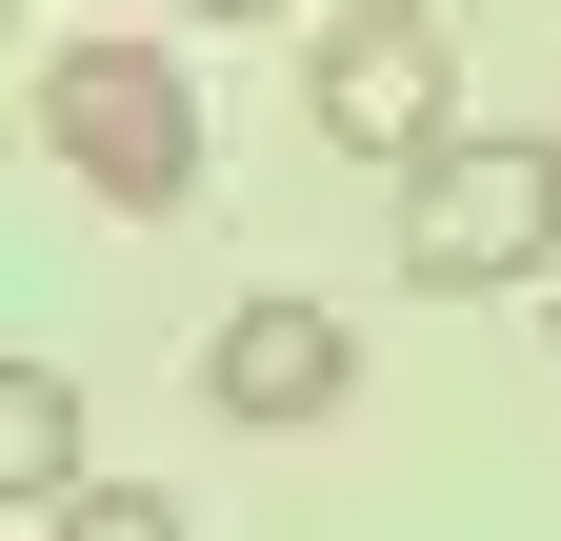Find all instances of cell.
Wrapping results in <instances>:
<instances>
[{"label":"cell","mask_w":561,"mask_h":541,"mask_svg":"<svg viewBox=\"0 0 561 541\" xmlns=\"http://www.w3.org/2000/svg\"><path fill=\"white\" fill-rule=\"evenodd\" d=\"M201 401H221L241 441H321L341 401H362V342H341V301H301V281L221 301V342H201Z\"/></svg>","instance_id":"obj_4"},{"label":"cell","mask_w":561,"mask_h":541,"mask_svg":"<svg viewBox=\"0 0 561 541\" xmlns=\"http://www.w3.org/2000/svg\"><path fill=\"white\" fill-rule=\"evenodd\" d=\"M541 321H561V261H541Z\"/></svg>","instance_id":"obj_7"},{"label":"cell","mask_w":561,"mask_h":541,"mask_svg":"<svg viewBox=\"0 0 561 541\" xmlns=\"http://www.w3.org/2000/svg\"><path fill=\"white\" fill-rule=\"evenodd\" d=\"M301 101H321V141L341 161H442L461 141V81H442V0H341L321 21V60H301Z\"/></svg>","instance_id":"obj_3"},{"label":"cell","mask_w":561,"mask_h":541,"mask_svg":"<svg viewBox=\"0 0 561 541\" xmlns=\"http://www.w3.org/2000/svg\"><path fill=\"white\" fill-rule=\"evenodd\" d=\"M541 261H561V141H442V161H401V281L421 301L541 281Z\"/></svg>","instance_id":"obj_2"},{"label":"cell","mask_w":561,"mask_h":541,"mask_svg":"<svg viewBox=\"0 0 561 541\" xmlns=\"http://www.w3.org/2000/svg\"><path fill=\"white\" fill-rule=\"evenodd\" d=\"M0 502H21V521L81 502V381H60V361H0Z\"/></svg>","instance_id":"obj_5"},{"label":"cell","mask_w":561,"mask_h":541,"mask_svg":"<svg viewBox=\"0 0 561 541\" xmlns=\"http://www.w3.org/2000/svg\"><path fill=\"white\" fill-rule=\"evenodd\" d=\"M41 141H60L81 200L181 221V200H201V81H181L161 41H60V60H41Z\"/></svg>","instance_id":"obj_1"},{"label":"cell","mask_w":561,"mask_h":541,"mask_svg":"<svg viewBox=\"0 0 561 541\" xmlns=\"http://www.w3.org/2000/svg\"><path fill=\"white\" fill-rule=\"evenodd\" d=\"M181 21H280V0H181Z\"/></svg>","instance_id":"obj_6"}]
</instances>
